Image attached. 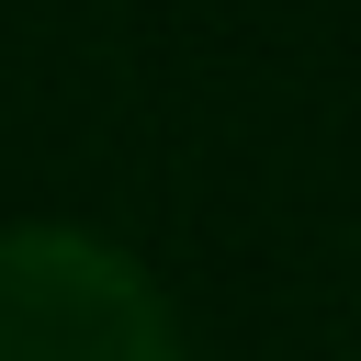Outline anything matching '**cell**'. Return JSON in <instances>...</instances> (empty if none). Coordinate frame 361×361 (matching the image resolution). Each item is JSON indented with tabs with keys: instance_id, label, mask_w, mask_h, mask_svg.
Here are the masks:
<instances>
[{
	"instance_id": "6da1fadb",
	"label": "cell",
	"mask_w": 361,
	"mask_h": 361,
	"mask_svg": "<svg viewBox=\"0 0 361 361\" xmlns=\"http://www.w3.org/2000/svg\"><path fill=\"white\" fill-rule=\"evenodd\" d=\"M0 361H169L158 282L90 226H0Z\"/></svg>"
}]
</instances>
